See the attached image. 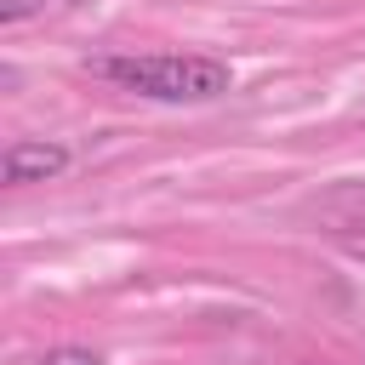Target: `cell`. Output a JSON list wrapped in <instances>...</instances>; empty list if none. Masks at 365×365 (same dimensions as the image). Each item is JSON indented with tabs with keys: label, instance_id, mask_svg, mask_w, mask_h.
<instances>
[{
	"label": "cell",
	"instance_id": "cell-1",
	"mask_svg": "<svg viewBox=\"0 0 365 365\" xmlns=\"http://www.w3.org/2000/svg\"><path fill=\"white\" fill-rule=\"evenodd\" d=\"M91 74L148 103H217L234 91V68L205 51H108L91 57Z\"/></svg>",
	"mask_w": 365,
	"mask_h": 365
},
{
	"label": "cell",
	"instance_id": "cell-2",
	"mask_svg": "<svg viewBox=\"0 0 365 365\" xmlns=\"http://www.w3.org/2000/svg\"><path fill=\"white\" fill-rule=\"evenodd\" d=\"M68 148L63 143H46V137H17V143H6V154H0V177H6V188H23V182H51V177H63L68 171Z\"/></svg>",
	"mask_w": 365,
	"mask_h": 365
},
{
	"label": "cell",
	"instance_id": "cell-3",
	"mask_svg": "<svg viewBox=\"0 0 365 365\" xmlns=\"http://www.w3.org/2000/svg\"><path fill=\"white\" fill-rule=\"evenodd\" d=\"M40 365H103L97 348H80V342H63V348H46Z\"/></svg>",
	"mask_w": 365,
	"mask_h": 365
},
{
	"label": "cell",
	"instance_id": "cell-4",
	"mask_svg": "<svg viewBox=\"0 0 365 365\" xmlns=\"http://www.w3.org/2000/svg\"><path fill=\"white\" fill-rule=\"evenodd\" d=\"M40 11H46V0H0V23H6V29L29 23V17H40Z\"/></svg>",
	"mask_w": 365,
	"mask_h": 365
}]
</instances>
